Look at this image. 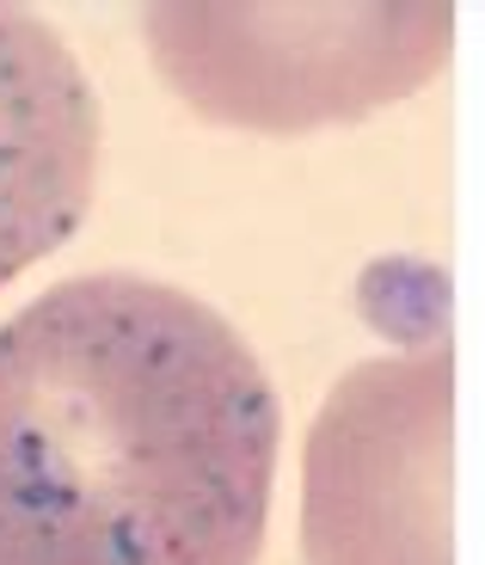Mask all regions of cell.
I'll use <instances>...</instances> for the list:
<instances>
[{
    "label": "cell",
    "mask_w": 485,
    "mask_h": 565,
    "mask_svg": "<svg viewBox=\"0 0 485 565\" xmlns=\"http://www.w3.org/2000/svg\"><path fill=\"white\" fill-rule=\"evenodd\" d=\"M271 375L191 289L93 270L0 326V565H258Z\"/></svg>",
    "instance_id": "obj_1"
},
{
    "label": "cell",
    "mask_w": 485,
    "mask_h": 565,
    "mask_svg": "<svg viewBox=\"0 0 485 565\" xmlns=\"http://www.w3.org/2000/svg\"><path fill=\"white\" fill-rule=\"evenodd\" d=\"M455 351L430 339L338 375L301 461L308 565H455Z\"/></svg>",
    "instance_id": "obj_3"
},
{
    "label": "cell",
    "mask_w": 485,
    "mask_h": 565,
    "mask_svg": "<svg viewBox=\"0 0 485 565\" xmlns=\"http://www.w3.org/2000/svg\"><path fill=\"white\" fill-rule=\"evenodd\" d=\"M99 184V105L68 43L0 7V289L50 258Z\"/></svg>",
    "instance_id": "obj_4"
},
{
    "label": "cell",
    "mask_w": 485,
    "mask_h": 565,
    "mask_svg": "<svg viewBox=\"0 0 485 565\" xmlns=\"http://www.w3.org/2000/svg\"><path fill=\"white\" fill-rule=\"evenodd\" d=\"M449 7H142V43L191 111L234 129L351 124L443 68Z\"/></svg>",
    "instance_id": "obj_2"
}]
</instances>
